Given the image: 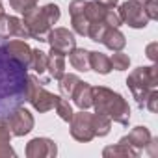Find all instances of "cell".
Returning <instances> with one entry per match:
<instances>
[{"instance_id": "1", "label": "cell", "mask_w": 158, "mask_h": 158, "mask_svg": "<svg viewBox=\"0 0 158 158\" xmlns=\"http://www.w3.org/2000/svg\"><path fill=\"white\" fill-rule=\"evenodd\" d=\"M95 114L108 115L119 125H128L130 121V106L128 102L115 91L104 88V86H95L93 88V104Z\"/></svg>"}, {"instance_id": "2", "label": "cell", "mask_w": 158, "mask_h": 158, "mask_svg": "<svg viewBox=\"0 0 158 158\" xmlns=\"http://www.w3.org/2000/svg\"><path fill=\"white\" fill-rule=\"evenodd\" d=\"M23 23L26 24L30 37L37 39V41H45L47 34L50 32L52 24H56L60 21V8L56 4H47L43 8H32L30 11L23 13Z\"/></svg>"}, {"instance_id": "3", "label": "cell", "mask_w": 158, "mask_h": 158, "mask_svg": "<svg viewBox=\"0 0 158 158\" xmlns=\"http://www.w3.org/2000/svg\"><path fill=\"white\" fill-rule=\"evenodd\" d=\"M156 84H158V67L156 65L138 67L127 78V86L132 91L139 108L145 106V101H147L149 93L156 88Z\"/></svg>"}, {"instance_id": "4", "label": "cell", "mask_w": 158, "mask_h": 158, "mask_svg": "<svg viewBox=\"0 0 158 158\" xmlns=\"http://www.w3.org/2000/svg\"><path fill=\"white\" fill-rule=\"evenodd\" d=\"M71 136L76 139V141H82V143H88L95 138V130H93V114H89L88 110H80L73 114L71 121Z\"/></svg>"}, {"instance_id": "5", "label": "cell", "mask_w": 158, "mask_h": 158, "mask_svg": "<svg viewBox=\"0 0 158 158\" xmlns=\"http://www.w3.org/2000/svg\"><path fill=\"white\" fill-rule=\"evenodd\" d=\"M121 21L128 24L130 28H145L149 24V17L143 10V4L139 0H127L117 10Z\"/></svg>"}, {"instance_id": "6", "label": "cell", "mask_w": 158, "mask_h": 158, "mask_svg": "<svg viewBox=\"0 0 158 158\" xmlns=\"http://www.w3.org/2000/svg\"><path fill=\"white\" fill-rule=\"evenodd\" d=\"M4 121H6V125H8L11 136H26V134L34 128V123H35V121H34V115H32L26 108H21V106L13 108V110L4 117Z\"/></svg>"}, {"instance_id": "7", "label": "cell", "mask_w": 158, "mask_h": 158, "mask_svg": "<svg viewBox=\"0 0 158 158\" xmlns=\"http://www.w3.org/2000/svg\"><path fill=\"white\" fill-rule=\"evenodd\" d=\"M0 48L4 50V54H8L15 61H19L23 67H26V69L30 67L32 48L28 47V43L24 39H2L0 37Z\"/></svg>"}, {"instance_id": "8", "label": "cell", "mask_w": 158, "mask_h": 158, "mask_svg": "<svg viewBox=\"0 0 158 158\" xmlns=\"http://www.w3.org/2000/svg\"><path fill=\"white\" fill-rule=\"evenodd\" d=\"M0 37L10 39V37H19V39H32L26 24L23 19L13 17V15H2L0 17Z\"/></svg>"}, {"instance_id": "9", "label": "cell", "mask_w": 158, "mask_h": 158, "mask_svg": "<svg viewBox=\"0 0 158 158\" xmlns=\"http://www.w3.org/2000/svg\"><path fill=\"white\" fill-rule=\"evenodd\" d=\"M50 48H56L63 54H69L74 47H76V39H74V34L69 32L67 28H50V32L47 34V39H45Z\"/></svg>"}, {"instance_id": "10", "label": "cell", "mask_w": 158, "mask_h": 158, "mask_svg": "<svg viewBox=\"0 0 158 158\" xmlns=\"http://www.w3.org/2000/svg\"><path fill=\"white\" fill-rule=\"evenodd\" d=\"M58 154V147L48 138H34L26 145L28 158H54Z\"/></svg>"}, {"instance_id": "11", "label": "cell", "mask_w": 158, "mask_h": 158, "mask_svg": "<svg viewBox=\"0 0 158 158\" xmlns=\"http://www.w3.org/2000/svg\"><path fill=\"white\" fill-rule=\"evenodd\" d=\"M58 95H54V93H50V91H47L45 88H43V84H37V88L32 91V95H30V99H28V102L39 112V114H45V112H50V110H54V106H56V102H58Z\"/></svg>"}, {"instance_id": "12", "label": "cell", "mask_w": 158, "mask_h": 158, "mask_svg": "<svg viewBox=\"0 0 158 158\" xmlns=\"http://www.w3.org/2000/svg\"><path fill=\"white\" fill-rule=\"evenodd\" d=\"M84 6H86V0H73L69 4V15H71V24L73 30L78 35H84L88 37V30H89V21L84 15Z\"/></svg>"}, {"instance_id": "13", "label": "cell", "mask_w": 158, "mask_h": 158, "mask_svg": "<svg viewBox=\"0 0 158 158\" xmlns=\"http://www.w3.org/2000/svg\"><path fill=\"white\" fill-rule=\"evenodd\" d=\"M151 138H152V136H151V132H149L147 127H136V128H132L127 136H123V138L119 139V143H125V145H130V147L141 151V149L147 147V143L151 141Z\"/></svg>"}, {"instance_id": "14", "label": "cell", "mask_w": 158, "mask_h": 158, "mask_svg": "<svg viewBox=\"0 0 158 158\" xmlns=\"http://www.w3.org/2000/svg\"><path fill=\"white\" fill-rule=\"evenodd\" d=\"M47 71L54 80L61 78V74L65 73V54L56 48H50V52L47 54Z\"/></svg>"}, {"instance_id": "15", "label": "cell", "mask_w": 158, "mask_h": 158, "mask_svg": "<svg viewBox=\"0 0 158 158\" xmlns=\"http://www.w3.org/2000/svg\"><path fill=\"white\" fill-rule=\"evenodd\" d=\"M71 99L74 101V104L80 110L91 108V104H93V86H89L86 82H80V84L76 86V89H74V93H73Z\"/></svg>"}, {"instance_id": "16", "label": "cell", "mask_w": 158, "mask_h": 158, "mask_svg": "<svg viewBox=\"0 0 158 158\" xmlns=\"http://www.w3.org/2000/svg\"><path fill=\"white\" fill-rule=\"evenodd\" d=\"M101 43H102L106 48H110V50L117 52V50H123V48H125L127 39H125V35L119 32V28L108 26V28H106V32H104V35H102V39H101Z\"/></svg>"}, {"instance_id": "17", "label": "cell", "mask_w": 158, "mask_h": 158, "mask_svg": "<svg viewBox=\"0 0 158 158\" xmlns=\"http://www.w3.org/2000/svg\"><path fill=\"white\" fill-rule=\"evenodd\" d=\"M69 63L73 65V69L80 71V73H86L89 71V50L86 48H73L69 52Z\"/></svg>"}, {"instance_id": "18", "label": "cell", "mask_w": 158, "mask_h": 158, "mask_svg": "<svg viewBox=\"0 0 158 158\" xmlns=\"http://www.w3.org/2000/svg\"><path fill=\"white\" fill-rule=\"evenodd\" d=\"M102 156L104 158H117V156H125V158H138L139 156V151L130 147V145H125V143H117V145H110L102 151Z\"/></svg>"}, {"instance_id": "19", "label": "cell", "mask_w": 158, "mask_h": 158, "mask_svg": "<svg viewBox=\"0 0 158 158\" xmlns=\"http://www.w3.org/2000/svg\"><path fill=\"white\" fill-rule=\"evenodd\" d=\"M106 11H108V8L101 6L99 2H95V0H86L84 15H86V19L89 21V24H91V23H102L104 17H106Z\"/></svg>"}, {"instance_id": "20", "label": "cell", "mask_w": 158, "mask_h": 158, "mask_svg": "<svg viewBox=\"0 0 158 158\" xmlns=\"http://www.w3.org/2000/svg\"><path fill=\"white\" fill-rule=\"evenodd\" d=\"M58 86H60V93H61V97H65V99H71L73 97V93H74V89H76V86L80 84L82 80L78 78L76 74H71V73H63L61 74V78H58Z\"/></svg>"}, {"instance_id": "21", "label": "cell", "mask_w": 158, "mask_h": 158, "mask_svg": "<svg viewBox=\"0 0 158 158\" xmlns=\"http://www.w3.org/2000/svg\"><path fill=\"white\" fill-rule=\"evenodd\" d=\"M89 69H93L99 74H108L112 71L110 58L102 52H91L89 50Z\"/></svg>"}, {"instance_id": "22", "label": "cell", "mask_w": 158, "mask_h": 158, "mask_svg": "<svg viewBox=\"0 0 158 158\" xmlns=\"http://www.w3.org/2000/svg\"><path fill=\"white\" fill-rule=\"evenodd\" d=\"M10 141H11V132L8 128L4 117H0V158H4V156H15V151L10 145Z\"/></svg>"}, {"instance_id": "23", "label": "cell", "mask_w": 158, "mask_h": 158, "mask_svg": "<svg viewBox=\"0 0 158 158\" xmlns=\"http://www.w3.org/2000/svg\"><path fill=\"white\" fill-rule=\"evenodd\" d=\"M112 128V119L102 114H93V130L95 136H108Z\"/></svg>"}, {"instance_id": "24", "label": "cell", "mask_w": 158, "mask_h": 158, "mask_svg": "<svg viewBox=\"0 0 158 158\" xmlns=\"http://www.w3.org/2000/svg\"><path fill=\"white\" fill-rule=\"evenodd\" d=\"M28 69H34L35 73H39V76L47 71V52L35 48L32 50V60H30V67Z\"/></svg>"}, {"instance_id": "25", "label": "cell", "mask_w": 158, "mask_h": 158, "mask_svg": "<svg viewBox=\"0 0 158 158\" xmlns=\"http://www.w3.org/2000/svg\"><path fill=\"white\" fill-rule=\"evenodd\" d=\"M54 108H56L58 115H60V117H61L63 121H67V123L71 121V117H73V114H74V112H73V106H71V102H69V101H67L65 97H63V99L60 97Z\"/></svg>"}, {"instance_id": "26", "label": "cell", "mask_w": 158, "mask_h": 158, "mask_svg": "<svg viewBox=\"0 0 158 158\" xmlns=\"http://www.w3.org/2000/svg\"><path fill=\"white\" fill-rule=\"evenodd\" d=\"M110 63H112V69H115V71H127L128 65H130V58L127 54H123L121 50H117L110 58Z\"/></svg>"}, {"instance_id": "27", "label": "cell", "mask_w": 158, "mask_h": 158, "mask_svg": "<svg viewBox=\"0 0 158 158\" xmlns=\"http://www.w3.org/2000/svg\"><path fill=\"white\" fill-rule=\"evenodd\" d=\"M10 6L19 13H26L37 6V0H10Z\"/></svg>"}, {"instance_id": "28", "label": "cell", "mask_w": 158, "mask_h": 158, "mask_svg": "<svg viewBox=\"0 0 158 158\" xmlns=\"http://www.w3.org/2000/svg\"><path fill=\"white\" fill-rule=\"evenodd\" d=\"M143 10L149 17V21H154L158 19V0H143Z\"/></svg>"}, {"instance_id": "29", "label": "cell", "mask_w": 158, "mask_h": 158, "mask_svg": "<svg viewBox=\"0 0 158 158\" xmlns=\"http://www.w3.org/2000/svg\"><path fill=\"white\" fill-rule=\"evenodd\" d=\"M104 23H106L108 26H114V28H119V26L123 24V21H121V17H119V13H117L115 10H108V11H106V17H104Z\"/></svg>"}, {"instance_id": "30", "label": "cell", "mask_w": 158, "mask_h": 158, "mask_svg": "<svg viewBox=\"0 0 158 158\" xmlns=\"http://www.w3.org/2000/svg\"><path fill=\"white\" fill-rule=\"evenodd\" d=\"M143 108H147L149 112H158V91L156 89H152L151 93H149V97H147V101H145V106Z\"/></svg>"}, {"instance_id": "31", "label": "cell", "mask_w": 158, "mask_h": 158, "mask_svg": "<svg viewBox=\"0 0 158 158\" xmlns=\"http://www.w3.org/2000/svg\"><path fill=\"white\" fill-rule=\"evenodd\" d=\"M156 48H158V43H151V45L147 47V58H149L151 61H156V60H158V56H156Z\"/></svg>"}, {"instance_id": "32", "label": "cell", "mask_w": 158, "mask_h": 158, "mask_svg": "<svg viewBox=\"0 0 158 158\" xmlns=\"http://www.w3.org/2000/svg\"><path fill=\"white\" fill-rule=\"evenodd\" d=\"M95 2H99L101 6H104V8H108V10H115V6H117L119 0H95Z\"/></svg>"}, {"instance_id": "33", "label": "cell", "mask_w": 158, "mask_h": 158, "mask_svg": "<svg viewBox=\"0 0 158 158\" xmlns=\"http://www.w3.org/2000/svg\"><path fill=\"white\" fill-rule=\"evenodd\" d=\"M4 15V6H2V2H0V17Z\"/></svg>"}, {"instance_id": "34", "label": "cell", "mask_w": 158, "mask_h": 158, "mask_svg": "<svg viewBox=\"0 0 158 158\" xmlns=\"http://www.w3.org/2000/svg\"><path fill=\"white\" fill-rule=\"evenodd\" d=\"M139 2H143V0H139Z\"/></svg>"}]
</instances>
